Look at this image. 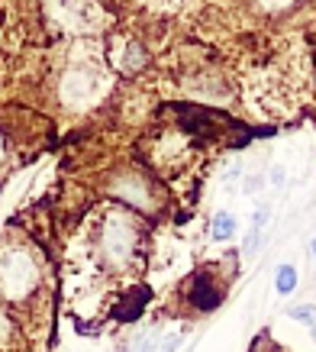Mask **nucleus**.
Segmentation results:
<instances>
[{"label": "nucleus", "instance_id": "nucleus-1", "mask_svg": "<svg viewBox=\"0 0 316 352\" xmlns=\"http://www.w3.org/2000/svg\"><path fill=\"white\" fill-rule=\"evenodd\" d=\"M32 281H36L32 265L23 256H7V258H3V268H0V285H3V291H7V294L20 298L23 291L32 288Z\"/></svg>", "mask_w": 316, "mask_h": 352}, {"label": "nucleus", "instance_id": "nucleus-2", "mask_svg": "<svg viewBox=\"0 0 316 352\" xmlns=\"http://www.w3.org/2000/svg\"><path fill=\"white\" fill-rule=\"evenodd\" d=\"M274 288H278V294H291V291L297 288V268L294 265H278Z\"/></svg>", "mask_w": 316, "mask_h": 352}, {"label": "nucleus", "instance_id": "nucleus-3", "mask_svg": "<svg viewBox=\"0 0 316 352\" xmlns=\"http://www.w3.org/2000/svg\"><path fill=\"white\" fill-rule=\"evenodd\" d=\"M236 233V220H232V214H216V220H213V239H229V236Z\"/></svg>", "mask_w": 316, "mask_h": 352}, {"label": "nucleus", "instance_id": "nucleus-4", "mask_svg": "<svg viewBox=\"0 0 316 352\" xmlns=\"http://www.w3.org/2000/svg\"><path fill=\"white\" fill-rule=\"evenodd\" d=\"M287 314H291L294 320L306 323V327H310V333H313V336H316V307H291V310H287Z\"/></svg>", "mask_w": 316, "mask_h": 352}, {"label": "nucleus", "instance_id": "nucleus-5", "mask_svg": "<svg viewBox=\"0 0 316 352\" xmlns=\"http://www.w3.org/2000/svg\"><path fill=\"white\" fill-rule=\"evenodd\" d=\"M181 346V333H174V336H168V340L161 342V352H174Z\"/></svg>", "mask_w": 316, "mask_h": 352}, {"label": "nucleus", "instance_id": "nucleus-6", "mask_svg": "<svg viewBox=\"0 0 316 352\" xmlns=\"http://www.w3.org/2000/svg\"><path fill=\"white\" fill-rule=\"evenodd\" d=\"M271 182H274V184H281V182H284V171L274 168V171H271Z\"/></svg>", "mask_w": 316, "mask_h": 352}, {"label": "nucleus", "instance_id": "nucleus-7", "mask_svg": "<svg viewBox=\"0 0 316 352\" xmlns=\"http://www.w3.org/2000/svg\"><path fill=\"white\" fill-rule=\"evenodd\" d=\"M310 256L316 258V236H313V243H310Z\"/></svg>", "mask_w": 316, "mask_h": 352}]
</instances>
